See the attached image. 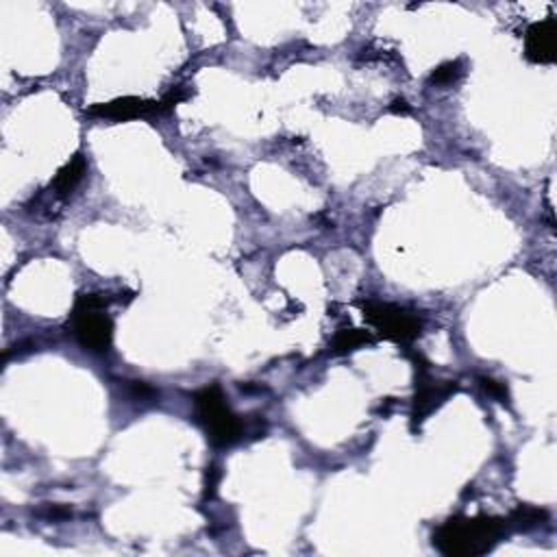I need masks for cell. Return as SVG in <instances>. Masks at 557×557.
I'll use <instances>...</instances> for the list:
<instances>
[{
	"label": "cell",
	"mask_w": 557,
	"mask_h": 557,
	"mask_svg": "<svg viewBox=\"0 0 557 557\" xmlns=\"http://www.w3.org/2000/svg\"><path fill=\"white\" fill-rule=\"evenodd\" d=\"M507 518L453 516L434 533V544L447 557H479L495 549L507 533Z\"/></svg>",
	"instance_id": "cell-1"
},
{
	"label": "cell",
	"mask_w": 557,
	"mask_h": 557,
	"mask_svg": "<svg viewBox=\"0 0 557 557\" xmlns=\"http://www.w3.org/2000/svg\"><path fill=\"white\" fill-rule=\"evenodd\" d=\"M368 342H372V335L364 331V329H342L333 340V353L346 355Z\"/></svg>",
	"instance_id": "cell-10"
},
{
	"label": "cell",
	"mask_w": 557,
	"mask_h": 557,
	"mask_svg": "<svg viewBox=\"0 0 557 557\" xmlns=\"http://www.w3.org/2000/svg\"><path fill=\"white\" fill-rule=\"evenodd\" d=\"M464 74V63L456 59V62H447L442 63V66H437L434 72H431L429 83L434 85H451L456 83L457 79H462Z\"/></svg>",
	"instance_id": "cell-11"
},
{
	"label": "cell",
	"mask_w": 557,
	"mask_h": 557,
	"mask_svg": "<svg viewBox=\"0 0 557 557\" xmlns=\"http://www.w3.org/2000/svg\"><path fill=\"white\" fill-rule=\"evenodd\" d=\"M544 521H546L544 510H538V507L532 505H518L516 510L510 514V518H507V524H510L512 529L529 532V529L538 527V524H543Z\"/></svg>",
	"instance_id": "cell-9"
},
{
	"label": "cell",
	"mask_w": 557,
	"mask_h": 557,
	"mask_svg": "<svg viewBox=\"0 0 557 557\" xmlns=\"http://www.w3.org/2000/svg\"><path fill=\"white\" fill-rule=\"evenodd\" d=\"M390 111H394V113H409V107H408V102H405L403 99H401V101L397 99V101L392 102Z\"/></svg>",
	"instance_id": "cell-14"
},
{
	"label": "cell",
	"mask_w": 557,
	"mask_h": 557,
	"mask_svg": "<svg viewBox=\"0 0 557 557\" xmlns=\"http://www.w3.org/2000/svg\"><path fill=\"white\" fill-rule=\"evenodd\" d=\"M218 479H220V473L216 466H209L207 468V484H205V496H214L216 495V485H218Z\"/></svg>",
	"instance_id": "cell-13"
},
{
	"label": "cell",
	"mask_w": 557,
	"mask_h": 557,
	"mask_svg": "<svg viewBox=\"0 0 557 557\" xmlns=\"http://www.w3.org/2000/svg\"><path fill=\"white\" fill-rule=\"evenodd\" d=\"M85 170H88V164H85V157L83 155H74L72 159L68 161L66 166L62 168V170L57 172L55 183H53V187H55V194L59 198H66L70 192H74V187L79 186L81 178H83Z\"/></svg>",
	"instance_id": "cell-8"
},
{
	"label": "cell",
	"mask_w": 557,
	"mask_h": 557,
	"mask_svg": "<svg viewBox=\"0 0 557 557\" xmlns=\"http://www.w3.org/2000/svg\"><path fill=\"white\" fill-rule=\"evenodd\" d=\"M364 318L392 342H412L423 331V322L416 313L390 303H366Z\"/></svg>",
	"instance_id": "cell-4"
},
{
	"label": "cell",
	"mask_w": 557,
	"mask_h": 557,
	"mask_svg": "<svg viewBox=\"0 0 557 557\" xmlns=\"http://www.w3.org/2000/svg\"><path fill=\"white\" fill-rule=\"evenodd\" d=\"M416 370H418V392H416L414 401V412H412V423L414 427L420 425L425 420V416H429L434 409L440 405L451 392H456V383H445V386H434L427 377V364L420 357H416Z\"/></svg>",
	"instance_id": "cell-6"
},
{
	"label": "cell",
	"mask_w": 557,
	"mask_h": 557,
	"mask_svg": "<svg viewBox=\"0 0 557 557\" xmlns=\"http://www.w3.org/2000/svg\"><path fill=\"white\" fill-rule=\"evenodd\" d=\"M90 116L111 118V120H133V118L146 116V113H161L159 101H144L135 96H124V99L102 102L88 110Z\"/></svg>",
	"instance_id": "cell-7"
},
{
	"label": "cell",
	"mask_w": 557,
	"mask_h": 557,
	"mask_svg": "<svg viewBox=\"0 0 557 557\" xmlns=\"http://www.w3.org/2000/svg\"><path fill=\"white\" fill-rule=\"evenodd\" d=\"M74 338L91 353H107L113 340V322L101 296H81L72 313Z\"/></svg>",
	"instance_id": "cell-3"
},
{
	"label": "cell",
	"mask_w": 557,
	"mask_h": 557,
	"mask_svg": "<svg viewBox=\"0 0 557 557\" xmlns=\"http://www.w3.org/2000/svg\"><path fill=\"white\" fill-rule=\"evenodd\" d=\"M198 423L207 431L209 442L214 447H231L245 436V425L231 412L220 386H207L194 397Z\"/></svg>",
	"instance_id": "cell-2"
},
{
	"label": "cell",
	"mask_w": 557,
	"mask_h": 557,
	"mask_svg": "<svg viewBox=\"0 0 557 557\" xmlns=\"http://www.w3.org/2000/svg\"><path fill=\"white\" fill-rule=\"evenodd\" d=\"M479 383H481V388H484V390L490 394V397L496 399V401L507 403V399H510V397H507L505 383L490 379V377H479Z\"/></svg>",
	"instance_id": "cell-12"
},
{
	"label": "cell",
	"mask_w": 557,
	"mask_h": 557,
	"mask_svg": "<svg viewBox=\"0 0 557 557\" xmlns=\"http://www.w3.org/2000/svg\"><path fill=\"white\" fill-rule=\"evenodd\" d=\"M524 55L533 63H553L557 55V20L553 15L533 23L524 34Z\"/></svg>",
	"instance_id": "cell-5"
}]
</instances>
